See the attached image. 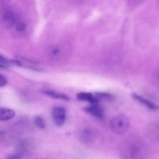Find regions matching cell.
Masks as SVG:
<instances>
[{"label": "cell", "instance_id": "obj_6", "mask_svg": "<svg viewBox=\"0 0 159 159\" xmlns=\"http://www.w3.org/2000/svg\"><path fill=\"white\" fill-rule=\"evenodd\" d=\"M43 93L48 96L55 99H62L66 101L70 100L69 98L67 95L54 91L45 90L43 91Z\"/></svg>", "mask_w": 159, "mask_h": 159}, {"label": "cell", "instance_id": "obj_7", "mask_svg": "<svg viewBox=\"0 0 159 159\" xmlns=\"http://www.w3.org/2000/svg\"><path fill=\"white\" fill-rule=\"evenodd\" d=\"M93 94L90 93L81 92L76 95L77 98L80 101H88L90 102L93 97Z\"/></svg>", "mask_w": 159, "mask_h": 159}, {"label": "cell", "instance_id": "obj_8", "mask_svg": "<svg viewBox=\"0 0 159 159\" xmlns=\"http://www.w3.org/2000/svg\"><path fill=\"white\" fill-rule=\"evenodd\" d=\"M2 18L4 20L10 22L11 23L14 22L16 20L13 13L10 11H7L4 13L2 16Z\"/></svg>", "mask_w": 159, "mask_h": 159}, {"label": "cell", "instance_id": "obj_5", "mask_svg": "<svg viewBox=\"0 0 159 159\" xmlns=\"http://www.w3.org/2000/svg\"><path fill=\"white\" fill-rule=\"evenodd\" d=\"M15 111L10 109L0 108V120L5 121L13 118L15 116Z\"/></svg>", "mask_w": 159, "mask_h": 159}, {"label": "cell", "instance_id": "obj_16", "mask_svg": "<svg viewBox=\"0 0 159 159\" xmlns=\"http://www.w3.org/2000/svg\"><path fill=\"white\" fill-rule=\"evenodd\" d=\"M0 67L4 68L6 67V66L0 63Z\"/></svg>", "mask_w": 159, "mask_h": 159}, {"label": "cell", "instance_id": "obj_11", "mask_svg": "<svg viewBox=\"0 0 159 159\" xmlns=\"http://www.w3.org/2000/svg\"><path fill=\"white\" fill-rule=\"evenodd\" d=\"M26 27V25L24 23L20 22L17 25L16 29L18 31L21 32L25 30Z\"/></svg>", "mask_w": 159, "mask_h": 159}, {"label": "cell", "instance_id": "obj_13", "mask_svg": "<svg viewBox=\"0 0 159 159\" xmlns=\"http://www.w3.org/2000/svg\"><path fill=\"white\" fill-rule=\"evenodd\" d=\"M9 61L5 57L0 55V63L4 64H8ZM5 66V65H4Z\"/></svg>", "mask_w": 159, "mask_h": 159}, {"label": "cell", "instance_id": "obj_9", "mask_svg": "<svg viewBox=\"0 0 159 159\" xmlns=\"http://www.w3.org/2000/svg\"><path fill=\"white\" fill-rule=\"evenodd\" d=\"M35 125L39 128L43 129L45 127V123L43 118L40 116H36L34 119Z\"/></svg>", "mask_w": 159, "mask_h": 159}, {"label": "cell", "instance_id": "obj_4", "mask_svg": "<svg viewBox=\"0 0 159 159\" xmlns=\"http://www.w3.org/2000/svg\"><path fill=\"white\" fill-rule=\"evenodd\" d=\"M132 98L140 103L152 110H156L158 107L150 101L135 93L132 94Z\"/></svg>", "mask_w": 159, "mask_h": 159}, {"label": "cell", "instance_id": "obj_14", "mask_svg": "<svg viewBox=\"0 0 159 159\" xmlns=\"http://www.w3.org/2000/svg\"><path fill=\"white\" fill-rule=\"evenodd\" d=\"M8 159H20L21 158V156L18 154H13L10 155L7 158Z\"/></svg>", "mask_w": 159, "mask_h": 159}, {"label": "cell", "instance_id": "obj_15", "mask_svg": "<svg viewBox=\"0 0 159 159\" xmlns=\"http://www.w3.org/2000/svg\"><path fill=\"white\" fill-rule=\"evenodd\" d=\"M11 62L17 66H20L21 65L20 62L17 60H12L11 61Z\"/></svg>", "mask_w": 159, "mask_h": 159}, {"label": "cell", "instance_id": "obj_10", "mask_svg": "<svg viewBox=\"0 0 159 159\" xmlns=\"http://www.w3.org/2000/svg\"><path fill=\"white\" fill-rule=\"evenodd\" d=\"M95 96L100 101L102 99H110L112 97V95L109 93L103 92H97Z\"/></svg>", "mask_w": 159, "mask_h": 159}, {"label": "cell", "instance_id": "obj_12", "mask_svg": "<svg viewBox=\"0 0 159 159\" xmlns=\"http://www.w3.org/2000/svg\"><path fill=\"white\" fill-rule=\"evenodd\" d=\"M7 80L5 77L0 74V87H2L6 85Z\"/></svg>", "mask_w": 159, "mask_h": 159}, {"label": "cell", "instance_id": "obj_1", "mask_svg": "<svg viewBox=\"0 0 159 159\" xmlns=\"http://www.w3.org/2000/svg\"><path fill=\"white\" fill-rule=\"evenodd\" d=\"M111 127L113 132L118 134L126 132L130 125V121L128 117L124 114H120L113 117L111 119Z\"/></svg>", "mask_w": 159, "mask_h": 159}, {"label": "cell", "instance_id": "obj_2", "mask_svg": "<svg viewBox=\"0 0 159 159\" xmlns=\"http://www.w3.org/2000/svg\"><path fill=\"white\" fill-rule=\"evenodd\" d=\"M52 115L57 125L61 126L64 124L66 115V110L64 108L61 107L54 108L52 111Z\"/></svg>", "mask_w": 159, "mask_h": 159}, {"label": "cell", "instance_id": "obj_3", "mask_svg": "<svg viewBox=\"0 0 159 159\" xmlns=\"http://www.w3.org/2000/svg\"><path fill=\"white\" fill-rule=\"evenodd\" d=\"M84 110L88 114L99 119L104 117V111L103 108L97 104H92L84 108Z\"/></svg>", "mask_w": 159, "mask_h": 159}]
</instances>
